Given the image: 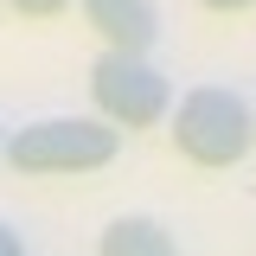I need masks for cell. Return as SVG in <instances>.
<instances>
[{
	"label": "cell",
	"mask_w": 256,
	"mask_h": 256,
	"mask_svg": "<svg viewBox=\"0 0 256 256\" xmlns=\"http://www.w3.org/2000/svg\"><path fill=\"white\" fill-rule=\"evenodd\" d=\"M256 141L250 102L224 84H198V90L180 96L173 109V148L192 160V166H237Z\"/></svg>",
	"instance_id": "2"
},
{
	"label": "cell",
	"mask_w": 256,
	"mask_h": 256,
	"mask_svg": "<svg viewBox=\"0 0 256 256\" xmlns=\"http://www.w3.org/2000/svg\"><path fill=\"white\" fill-rule=\"evenodd\" d=\"M0 160H6V128H0Z\"/></svg>",
	"instance_id": "9"
},
{
	"label": "cell",
	"mask_w": 256,
	"mask_h": 256,
	"mask_svg": "<svg viewBox=\"0 0 256 256\" xmlns=\"http://www.w3.org/2000/svg\"><path fill=\"white\" fill-rule=\"evenodd\" d=\"M84 20L102 32L109 52H128V58H148L160 38V6L154 0H84Z\"/></svg>",
	"instance_id": "4"
},
{
	"label": "cell",
	"mask_w": 256,
	"mask_h": 256,
	"mask_svg": "<svg viewBox=\"0 0 256 256\" xmlns=\"http://www.w3.org/2000/svg\"><path fill=\"white\" fill-rule=\"evenodd\" d=\"M90 96L109 128H154L173 109V84L148 58H128V52H102L90 64Z\"/></svg>",
	"instance_id": "3"
},
{
	"label": "cell",
	"mask_w": 256,
	"mask_h": 256,
	"mask_svg": "<svg viewBox=\"0 0 256 256\" xmlns=\"http://www.w3.org/2000/svg\"><path fill=\"white\" fill-rule=\"evenodd\" d=\"M198 6H212V13H250L256 0H198Z\"/></svg>",
	"instance_id": "7"
},
{
	"label": "cell",
	"mask_w": 256,
	"mask_h": 256,
	"mask_svg": "<svg viewBox=\"0 0 256 256\" xmlns=\"http://www.w3.org/2000/svg\"><path fill=\"white\" fill-rule=\"evenodd\" d=\"M116 148L122 128H109L102 116H45L6 134V160L20 173H96L116 160Z\"/></svg>",
	"instance_id": "1"
},
{
	"label": "cell",
	"mask_w": 256,
	"mask_h": 256,
	"mask_svg": "<svg viewBox=\"0 0 256 256\" xmlns=\"http://www.w3.org/2000/svg\"><path fill=\"white\" fill-rule=\"evenodd\" d=\"M0 256H26V244H20V230H6V224H0Z\"/></svg>",
	"instance_id": "8"
},
{
	"label": "cell",
	"mask_w": 256,
	"mask_h": 256,
	"mask_svg": "<svg viewBox=\"0 0 256 256\" xmlns=\"http://www.w3.org/2000/svg\"><path fill=\"white\" fill-rule=\"evenodd\" d=\"M250 122H256V109H250Z\"/></svg>",
	"instance_id": "10"
},
{
	"label": "cell",
	"mask_w": 256,
	"mask_h": 256,
	"mask_svg": "<svg viewBox=\"0 0 256 256\" xmlns=\"http://www.w3.org/2000/svg\"><path fill=\"white\" fill-rule=\"evenodd\" d=\"M96 256H180V244H173V230L154 224V218H116L102 230Z\"/></svg>",
	"instance_id": "5"
},
{
	"label": "cell",
	"mask_w": 256,
	"mask_h": 256,
	"mask_svg": "<svg viewBox=\"0 0 256 256\" xmlns=\"http://www.w3.org/2000/svg\"><path fill=\"white\" fill-rule=\"evenodd\" d=\"M6 6H13V13H26V20H58L70 0H6Z\"/></svg>",
	"instance_id": "6"
}]
</instances>
